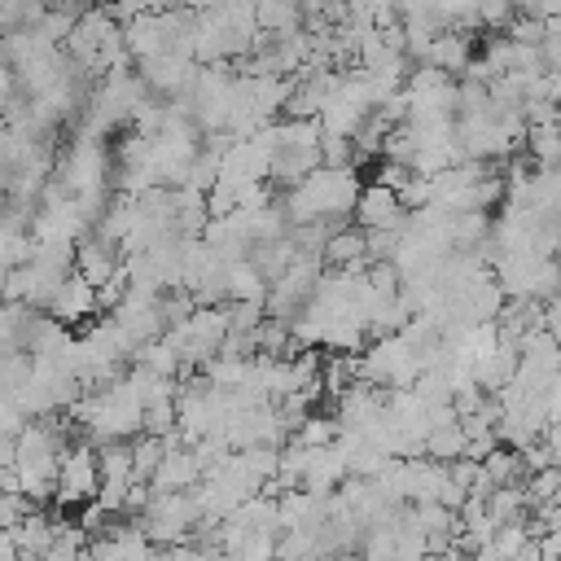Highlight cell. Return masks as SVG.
<instances>
[{"label": "cell", "mask_w": 561, "mask_h": 561, "mask_svg": "<svg viewBox=\"0 0 561 561\" xmlns=\"http://www.w3.org/2000/svg\"><path fill=\"white\" fill-rule=\"evenodd\" d=\"M57 324H79V320H88V316H96L101 307H96V289L83 280V276H75V272H66V280L53 289V298H48V307H44Z\"/></svg>", "instance_id": "2"}, {"label": "cell", "mask_w": 561, "mask_h": 561, "mask_svg": "<svg viewBox=\"0 0 561 561\" xmlns=\"http://www.w3.org/2000/svg\"><path fill=\"white\" fill-rule=\"evenodd\" d=\"M351 219L359 232H399L408 210L399 202V193H390L386 184H368L355 193V206H351Z\"/></svg>", "instance_id": "1"}]
</instances>
